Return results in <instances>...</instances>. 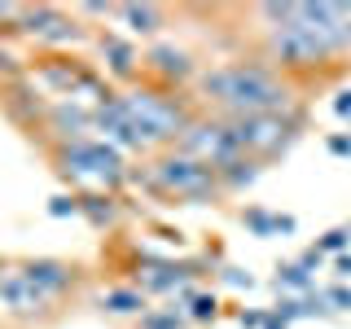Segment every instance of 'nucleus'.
I'll return each instance as SVG.
<instances>
[{"mask_svg":"<svg viewBox=\"0 0 351 329\" xmlns=\"http://www.w3.org/2000/svg\"><path fill=\"white\" fill-rule=\"evenodd\" d=\"M22 272H27V281L36 285V290H44L53 303H58L66 290H75V281H80V268H75V263H62V259H27Z\"/></svg>","mask_w":351,"mask_h":329,"instance_id":"f8f14e48","label":"nucleus"},{"mask_svg":"<svg viewBox=\"0 0 351 329\" xmlns=\"http://www.w3.org/2000/svg\"><path fill=\"white\" fill-rule=\"evenodd\" d=\"M263 329H285V321H277V316H268V325Z\"/></svg>","mask_w":351,"mask_h":329,"instance_id":"473e14b6","label":"nucleus"},{"mask_svg":"<svg viewBox=\"0 0 351 329\" xmlns=\"http://www.w3.org/2000/svg\"><path fill=\"white\" fill-rule=\"evenodd\" d=\"M97 49H101L106 71L114 75V80H136V75L145 71V53L123 36H97Z\"/></svg>","mask_w":351,"mask_h":329,"instance_id":"4468645a","label":"nucleus"},{"mask_svg":"<svg viewBox=\"0 0 351 329\" xmlns=\"http://www.w3.org/2000/svg\"><path fill=\"white\" fill-rule=\"evenodd\" d=\"M241 224H246L255 237H277V233H294L299 219H294V215H277V211H263V206H246V211H241Z\"/></svg>","mask_w":351,"mask_h":329,"instance_id":"2eb2a0df","label":"nucleus"},{"mask_svg":"<svg viewBox=\"0 0 351 329\" xmlns=\"http://www.w3.org/2000/svg\"><path fill=\"white\" fill-rule=\"evenodd\" d=\"M325 294V303H329V312H351V285L347 281H338V285H329Z\"/></svg>","mask_w":351,"mask_h":329,"instance_id":"393cba45","label":"nucleus"},{"mask_svg":"<svg viewBox=\"0 0 351 329\" xmlns=\"http://www.w3.org/2000/svg\"><path fill=\"white\" fill-rule=\"evenodd\" d=\"M299 263H303L307 272H316V268H321V263H325V255H321V250L312 246V250H303V255H299Z\"/></svg>","mask_w":351,"mask_h":329,"instance_id":"7c9ffc66","label":"nucleus"},{"mask_svg":"<svg viewBox=\"0 0 351 329\" xmlns=\"http://www.w3.org/2000/svg\"><path fill=\"white\" fill-rule=\"evenodd\" d=\"M128 180L145 184V189H149V193H158V197H176V202H193V206L224 197L219 171H215V167H206V162H197V158H189V154H180V149H162V154H154L149 167L132 171Z\"/></svg>","mask_w":351,"mask_h":329,"instance_id":"20e7f679","label":"nucleus"},{"mask_svg":"<svg viewBox=\"0 0 351 329\" xmlns=\"http://www.w3.org/2000/svg\"><path fill=\"white\" fill-rule=\"evenodd\" d=\"M268 316L272 312H246V307H241V312H237V325L241 329H263V325H268Z\"/></svg>","mask_w":351,"mask_h":329,"instance_id":"bb28decb","label":"nucleus"},{"mask_svg":"<svg viewBox=\"0 0 351 329\" xmlns=\"http://www.w3.org/2000/svg\"><path fill=\"white\" fill-rule=\"evenodd\" d=\"M101 307L110 316H145V294L136 290V285H119V290H106L101 294Z\"/></svg>","mask_w":351,"mask_h":329,"instance_id":"6ab92c4d","label":"nucleus"},{"mask_svg":"<svg viewBox=\"0 0 351 329\" xmlns=\"http://www.w3.org/2000/svg\"><path fill=\"white\" fill-rule=\"evenodd\" d=\"M18 31H27L36 44H75L84 36L80 22L66 18L58 5H27V18H22Z\"/></svg>","mask_w":351,"mask_h":329,"instance_id":"9d476101","label":"nucleus"},{"mask_svg":"<svg viewBox=\"0 0 351 329\" xmlns=\"http://www.w3.org/2000/svg\"><path fill=\"white\" fill-rule=\"evenodd\" d=\"M145 75H154L158 88H171V93H176V84L197 80V66L189 58V49H176V44H149V49H145Z\"/></svg>","mask_w":351,"mask_h":329,"instance_id":"9b49d317","label":"nucleus"},{"mask_svg":"<svg viewBox=\"0 0 351 329\" xmlns=\"http://www.w3.org/2000/svg\"><path fill=\"white\" fill-rule=\"evenodd\" d=\"M268 22V62L281 75L316 71L329 58L351 53V5L343 0H299V5H259Z\"/></svg>","mask_w":351,"mask_h":329,"instance_id":"f257e3e1","label":"nucleus"},{"mask_svg":"<svg viewBox=\"0 0 351 329\" xmlns=\"http://www.w3.org/2000/svg\"><path fill=\"white\" fill-rule=\"evenodd\" d=\"M49 215L53 219H66V215H80V193H58L49 202Z\"/></svg>","mask_w":351,"mask_h":329,"instance_id":"a878e982","label":"nucleus"},{"mask_svg":"<svg viewBox=\"0 0 351 329\" xmlns=\"http://www.w3.org/2000/svg\"><path fill=\"white\" fill-rule=\"evenodd\" d=\"M184 321H189L184 307H158V312L141 316V329H184Z\"/></svg>","mask_w":351,"mask_h":329,"instance_id":"4be33fe9","label":"nucleus"},{"mask_svg":"<svg viewBox=\"0 0 351 329\" xmlns=\"http://www.w3.org/2000/svg\"><path fill=\"white\" fill-rule=\"evenodd\" d=\"M58 171L75 184H93L97 193H114L119 184L128 180V162L110 141H71V145H58Z\"/></svg>","mask_w":351,"mask_h":329,"instance_id":"39448f33","label":"nucleus"},{"mask_svg":"<svg viewBox=\"0 0 351 329\" xmlns=\"http://www.w3.org/2000/svg\"><path fill=\"white\" fill-rule=\"evenodd\" d=\"M171 149L189 154V158L206 162V167H215V171L228 167L233 158H241V149L233 141V127H228V119H219V114H197L193 123L180 132V141H176Z\"/></svg>","mask_w":351,"mask_h":329,"instance_id":"0eeeda50","label":"nucleus"},{"mask_svg":"<svg viewBox=\"0 0 351 329\" xmlns=\"http://www.w3.org/2000/svg\"><path fill=\"white\" fill-rule=\"evenodd\" d=\"M197 268H202V263H176V259H149V255H141L136 268H132V277H136V290L141 294H180L184 281L197 277Z\"/></svg>","mask_w":351,"mask_h":329,"instance_id":"6e6552de","label":"nucleus"},{"mask_svg":"<svg viewBox=\"0 0 351 329\" xmlns=\"http://www.w3.org/2000/svg\"><path fill=\"white\" fill-rule=\"evenodd\" d=\"M334 114L343 119V123H351V88H343V93L334 97Z\"/></svg>","mask_w":351,"mask_h":329,"instance_id":"c756f323","label":"nucleus"},{"mask_svg":"<svg viewBox=\"0 0 351 329\" xmlns=\"http://www.w3.org/2000/svg\"><path fill=\"white\" fill-rule=\"evenodd\" d=\"M132 127H136L145 154H162L180 141V132L193 123V110L184 106V97H176L171 88H158V84H132L128 93H119Z\"/></svg>","mask_w":351,"mask_h":329,"instance_id":"7ed1b4c3","label":"nucleus"},{"mask_svg":"<svg viewBox=\"0 0 351 329\" xmlns=\"http://www.w3.org/2000/svg\"><path fill=\"white\" fill-rule=\"evenodd\" d=\"M334 272H338V281H351V250L347 255H334Z\"/></svg>","mask_w":351,"mask_h":329,"instance_id":"2f4dec72","label":"nucleus"},{"mask_svg":"<svg viewBox=\"0 0 351 329\" xmlns=\"http://www.w3.org/2000/svg\"><path fill=\"white\" fill-rule=\"evenodd\" d=\"M114 18H123L128 31L136 36H154L158 27H167V14L158 5H114Z\"/></svg>","mask_w":351,"mask_h":329,"instance_id":"dca6fc26","label":"nucleus"},{"mask_svg":"<svg viewBox=\"0 0 351 329\" xmlns=\"http://www.w3.org/2000/svg\"><path fill=\"white\" fill-rule=\"evenodd\" d=\"M272 316H277V321H285V325L299 321V316H307V299H303V294H290V299H281L277 307H272Z\"/></svg>","mask_w":351,"mask_h":329,"instance_id":"b1692460","label":"nucleus"},{"mask_svg":"<svg viewBox=\"0 0 351 329\" xmlns=\"http://www.w3.org/2000/svg\"><path fill=\"white\" fill-rule=\"evenodd\" d=\"M277 285L281 290H294V294H312V272H307L299 259H290V263L277 268Z\"/></svg>","mask_w":351,"mask_h":329,"instance_id":"412c9836","label":"nucleus"},{"mask_svg":"<svg viewBox=\"0 0 351 329\" xmlns=\"http://www.w3.org/2000/svg\"><path fill=\"white\" fill-rule=\"evenodd\" d=\"M347 246H351V224H334L329 233H321V241H316L321 255H347Z\"/></svg>","mask_w":351,"mask_h":329,"instance_id":"5701e85b","label":"nucleus"},{"mask_svg":"<svg viewBox=\"0 0 351 329\" xmlns=\"http://www.w3.org/2000/svg\"><path fill=\"white\" fill-rule=\"evenodd\" d=\"M80 215L88 219V224H97V228H110L119 219V202H114V193H80Z\"/></svg>","mask_w":351,"mask_h":329,"instance_id":"a211bd4d","label":"nucleus"},{"mask_svg":"<svg viewBox=\"0 0 351 329\" xmlns=\"http://www.w3.org/2000/svg\"><path fill=\"white\" fill-rule=\"evenodd\" d=\"M259 171H263V162L259 158H233L228 167H219V184H224V193H241V189H250V184L259 180Z\"/></svg>","mask_w":351,"mask_h":329,"instance_id":"f3484780","label":"nucleus"},{"mask_svg":"<svg viewBox=\"0 0 351 329\" xmlns=\"http://www.w3.org/2000/svg\"><path fill=\"white\" fill-rule=\"evenodd\" d=\"M197 97L219 119L246 114H290L299 110V88L272 62H224L197 75Z\"/></svg>","mask_w":351,"mask_h":329,"instance_id":"f03ea898","label":"nucleus"},{"mask_svg":"<svg viewBox=\"0 0 351 329\" xmlns=\"http://www.w3.org/2000/svg\"><path fill=\"white\" fill-rule=\"evenodd\" d=\"M0 307L9 316H49L53 299L27 281L22 263H14V268H0Z\"/></svg>","mask_w":351,"mask_h":329,"instance_id":"1a4fd4ad","label":"nucleus"},{"mask_svg":"<svg viewBox=\"0 0 351 329\" xmlns=\"http://www.w3.org/2000/svg\"><path fill=\"white\" fill-rule=\"evenodd\" d=\"M224 281L237 285V290H250V285H255V277H250V272H241V268H224Z\"/></svg>","mask_w":351,"mask_h":329,"instance_id":"c85d7f7f","label":"nucleus"},{"mask_svg":"<svg viewBox=\"0 0 351 329\" xmlns=\"http://www.w3.org/2000/svg\"><path fill=\"white\" fill-rule=\"evenodd\" d=\"M44 123H49V132H58L62 145H71V141H88V132H93V106L53 101L49 110H44Z\"/></svg>","mask_w":351,"mask_h":329,"instance_id":"ddd939ff","label":"nucleus"},{"mask_svg":"<svg viewBox=\"0 0 351 329\" xmlns=\"http://www.w3.org/2000/svg\"><path fill=\"white\" fill-rule=\"evenodd\" d=\"M180 303H189L184 312H189V321H197V325H206V321L219 316V299H215V294H193L189 285L180 290Z\"/></svg>","mask_w":351,"mask_h":329,"instance_id":"aec40b11","label":"nucleus"},{"mask_svg":"<svg viewBox=\"0 0 351 329\" xmlns=\"http://www.w3.org/2000/svg\"><path fill=\"white\" fill-rule=\"evenodd\" d=\"M307 123V110H290V114H246V119H228V127H233V141L237 149L246 154V158H277V154H285L299 141V132Z\"/></svg>","mask_w":351,"mask_h":329,"instance_id":"423d86ee","label":"nucleus"},{"mask_svg":"<svg viewBox=\"0 0 351 329\" xmlns=\"http://www.w3.org/2000/svg\"><path fill=\"white\" fill-rule=\"evenodd\" d=\"M325 145H329V154H338V158H351V136H347V132H334Z\"/></svg>","mask_w":351,"mask_h":329,"instance_id":"cd10ccee","label":"nucleus"}]
</instances>
